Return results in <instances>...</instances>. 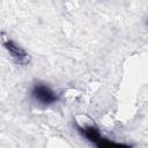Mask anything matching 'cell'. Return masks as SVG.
<instances>
[{
    "label": "cell",
    "mask_w": 148,
    "mask_h": 148,
    "mask_svg": "<svg viewBox=\"0 0 148 148\" xmlns=\"http://www.w3.org/2000/svg\"><path fill=\"white\" fill-rule=\"evenodd\" d=\"M76 131L83 136L86 140H88L90 143L95 145L98 148H118V147H128L125 143H119L109 140L108 138L103 136L99 130L95 125H84L81 126L79 124H75Z\"/></svg>",
    "instance_id": "1"
},
{
    "label": "cell",
    "mask_w": 148,
    "mask_h": 148,
    "mask_svg": "<svg viewBox=\"0 0 148 148\" xmlns=\"http://www.w3.org/2000/svg\"><path fill=\"white\" fill-rule=\"evenodd\" d=\"M30 95L32 99L42 105V106H50L58 102L59 95L56 90H53L49 84L45 82H35L30 89Z\"/></svg>",
    "instance_id": "2"
},
{
    "label": "cell",
    "mask_w": 148,
    "mask_h": 148,
    "mask_svg": "<svg viewBox=\"0 0 148 148\" xmlns=\"http://www.w3.org/2000/svg\"><path fill=\"white\" fill-rule=\"evenodd\" d=\"M2 44L5 46V49L7 50V52L10 54V57L13 58V60L20 65V66H27L30 62V56L28 54V52L20 46L15 40H13L10 37L3 35L2 37Z\"/></svg>",
    "instance_id": "3"
}]
</instances>
